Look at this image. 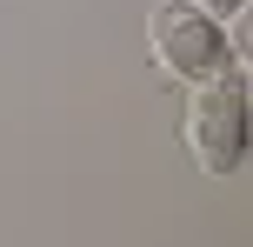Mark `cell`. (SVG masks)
Returning a JSON list of instances; mask_svg holds the SVG:
<instances>
[{"mask_svg": "<svg viewBox=\"0 0 253 247\" xmlns=\"http://www.w3.org/2000/svg\"><path fill=\"white\" fill-rule=\"evenodd\" d=\"M180 141L200 160V174H240L247 167V67L200 80L187 94V114H180Z\"/></svg>", "mask_w": 253, "mask_h": 247, "instance_id": "obj_1", "label": "cell"}, {"mask_svg": "<svg viewBox=\"0 0 253 247\" xmlns=\"http://www.w3.org/2000/svg\"><path fill=\"white\" fill-rule=\"evenodd\" d=\"M147 47H153V60H160V74L187 80V87L240 67L233 34L213 20V13H200L193 0H153L147 7Z\"/></svg>", "mask_w": 253, "mask_h": 247, "instance_id": "obj_2", "label": "cell"}, {"mask_svg": "<svg viewBox=\"0 0 253 247\" xmlns=\"http://www.w3.org/2000/svg\"><path fill=\"white\" fill-rule=\"evenodd\" d=\"M200 13H213L220 27H233V20H247V0H193Z\"/></svg>", "mask_w": 253, "mask_h": 247, "instance_id": "obj_3", "label": "cell"}]
</instances>
